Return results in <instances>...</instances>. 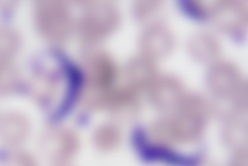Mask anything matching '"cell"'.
<instances>
[{"mask_svg":"<svg viewBox=\"0 0 248 166\" xmlns=\"http://www.w3.org/2000/svg\"><path fill=\"white\" fill-rule=\"evenodd\" d=\"M174 39L170 31L161 25L148 27L141 36L140 47L147 58H160L172 50Z\"/></svg>","mask_w":248,"mask_h":166,"instance_id":"5","label":"cell"},{"mask_svg":"<svg viewBox=\"0 0 248 166\" xmlns=\"http://www.w3.org/2000/svg\"><path fill=\"white\" fill-rule=\"evenodd\" d=\"M19 40L15 32L8 29H0V61H6L19 48Z\"/></svg>","mask_w":248,"mask_h":166,"instance_id":"13","label":"cell"},{"mask_svg":"<svg viewBox=\"0 0 248 166\" xmlns=\"http://www.w3.org/2000/svg\"><path fill=\"white\" fill-rule=\"evenodd\" d=\"M217 23L221 29L236 31L246 25L248 19L247 7L240 2H225L215 14Z\"/></svg>","mask_w":248,"mask_h":166,"instance_id":"8","label":"cell"},{"mask_svg":"<svg viewBox=\"0 0 248 166\" xmlns=\"http://www.w3.org/2000/svg\"><path fill=\"white\" fill-rule=\"evenodd\" d=\"M188 50L197 60L209 62L219 55V47L217 41L210 35L199 33L192 37L188 43Z\"/></svg>","mask_w":248,"mask_h":166,"instance_id":"9","label":"cell"},{"mask_svg":"<svg viewBox=\"0 0 248 166\" xmlns=\"http://www.w3.org/2000/svg\"><path fill=\"white\" fill-rule=\"evenodd\" d=\"M3 166H37L34 159L27 154L17 153L10 156Z\"/></svg>","mask_w":248,"mask_h":166,"instance_id":"16","label":"cell"},{"mask_svg":"<svg viewBox=\"0 0 248 166\" xmlns=\"http://www.w3.org/2000/svg\"><path fill=\"white\" fill-rule=\"evenodd\" d=\"M76 137L64 128H54L46 132L42 140L45 155L54 163H62L69 159L76 151Z\"/></svg>","mask_w":248,"mask_h":166,"instance_id":"4","label":"cell"},{"mask_svg":"<svg viewBox=\"0 0 248 166\" xmlns=\"http://www.w3.org/2000/svg\"><path fill=\"white\" fill-rule=\"evenodd\" d=\"M30 131L29 120L22 114L8 113L0 118V139L8 145L23 143L29 135Z\"/></svg>","mask_w":248,"mask_h":166,"instance_id":"7","label":"cell"},{"mask_svg":"<svg viewBox=\"0 0 248 166\" xmlns=\"http://www.w3.org/2000/svg\"><path fill=\"white\" fill-rule=\"evenodd\" d=\"M120 20L118 10L110 4L93 6L85 13L79 23V33L85 41L97 42L110 34Z\"/></svg>","mask_w":248,"mask_h":166,"instance_id":"3","label":"cell"},{"mask_svg":"<svg viewBox=\"0 0 248 166\" xmlns=\"http://www.w3.org/2000/svg\"><path fill=\"white\" fill-rule=\"evenodd\" d=\"M194 7L200 13L209 15H215L223 6L224 1H194Z\"/></svg>","mask_w":248,"mask_h":166,"instance_id":"15","label":"cell"},{"mask_svg":"<svg viewBox=\"0 0 248 166\" xmlns=\"http://www.w3.org/2000/svg\"><path fill=\"white\" fill-rule=\"evenodd\" d=\"M19 83L17 70L6 61H0V95L15 90Z\"/></svg>","mask_w":248,"mask_h":166,"instance_id":"12","label":"cell"},{"mask_svg":"<svg viewBox=\"0 0 248 166\" xmlns=\"http://www.w3.org/2000/svg\"><path fill=\"white\" fill-rule=\"evenodd\" d=\"M68 73L59 65L48 64L39 68L29 83V90L35 100L47 110L62 102L68 84Z\"/></svg>","mask_w":248,"mask_h":166,"instance_id":"1","label":"cell"},{"mask_svg":"<svg viewBox=\"0 0 248 166\" xmlns=\"http://www.w3.org/2000/svg\"><path fill=\"white\" fill-rule=\"evenodd\" d=\"M118 132L112 127H104L99 130L96 134V142L102 149H109L118 141Z\"/></svg>","mask_w":248,"mask_h":166,"instance_id":"14","label":"cell"},{"mask_svg":"<svg viewBox=\"0 0 248 166\" xmlns=\"http://www.w3.org/2000/svg\"><path fill=\"white\" fill-rule=\"evenodd\" d=\"M157 2H141L140 5L137 6L136 14L139 18H146L147 16L153 12L156 9V3Z\"/></svg>","mask_w":248,"mask_h":166,"instance_id":"17","label":"cell"},{"mask_svg":"<svg viewBox=\"0 0 248 166\" xmlns=\"http://www.w3.org/2000/svg\"><path fill=\"white\" fill-rule=\"evenodd\" d=\"M209 77L213 88L217 90L224 91L230 89L236 83L238 79V73L232 65L219 63L213 66Z\"/></svg>","mask_w":248,"mask_h":166,"instance_id":"11","label":"cell"},{"mask_svg":"<svg viewBox=\"0 0 248 166\" xmlns=\"http://www.w3.org/2000/svg\"><path fill=\"white\" fill-rule=\"evenodd\" d=\"M155 72V66L148 58H139L128 65L126 76L131 84L140 86L151 81Z\"/></svg>","mask_w":248,"mask_h":166,"instance_id":"10","label":"cell"},{"mask_svg":"<svg viewBox=\"0 0 248 166\" xmlns=\"http://www.w3.org/2000/svg\"><path fill=\"white\" fill-rule=\"evenodd\" d=\"M35 19L40 33L53 42H63L69 36L72 30V19L68 9L62 2H37Z\"/></svg>","mask_w":248,"mask_h":166,"instance_id":"2","label":"cell"},{"mask_svg":"<svg viewBox=\"0 0 248 166\" xmlns=\"http://www.w3.org/2000/svg\"><path fill=\"white\" fill-rule=\"evenodd\" d=\"M85 68L88 82L96 89H107L114 80V65L105 54L93 55L85 63Z\"/></svg>","mask_w":248,"mask_h":166,"instance_id":"6","label":"cell"}]
</instances>
